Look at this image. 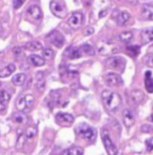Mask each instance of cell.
<instances>
[{"label":"cell","instance_id":"obj_7","mask_svg":"<svg viewBox=\"0 0 153 155\" xmlns=\"http://www.w3.org/2000/svg\"><path fill=\"white\" fill-rule=\"evenodd\" d=\"M50 10L54 15L59 18H64L67 15V8L65 3L61 1H52L50 2Z\"/></svg>","mask_w":153,"mask_h":155},{"label":"cell","instance_id":"obj_18","mask_svg":"<svg viewBox=\"0 0 153 155\" xmlns=\"http://www.w3.org/2000/svg\"><path fill=\"white\" fill-rule=\"evenodd\" d=\"M152 28H145L141 32V39L143 43L146 44L152 41Z\"/></svg>","mask_w":153,"mask_h":155},{"label":"cell","instance_id":"obj_25","mask_svg":"<svg viewBox=\"0 0 153 155\" xmlns=\"http://www.w3.org/2000/svg\"><path fill=\"white\" fill-rule=\"evenodd\" d=\"M62 155H83V149L80 147H73L65 150Z\"/></svg>","mask_w":153,"mask_h":155},{"label":"cell","instance_id":"obj_38","mask_svg":"<svg viewBox=\"0 0 153 155\" xmlns=\"http://www.w3.org/2000/svg\"><path fill=\"white\" fill-rule=\"evenodd\" d=\"M151 126L149 125H143L142 126V127H141V130H142V132H144V133H148V132L150 131V130H151Z\"/></svg>","mask_w":153,"mask_h":155},{"label":"cell","instance_id":"obj_24","mask_svg":"<svg viewBox=\"0 0 153 155\" xmlns=\"http://www.w3.org/2000/svg\"><path fill=\"white\" fill-rule=\"evenodd\" d=\"M141 15H142L143 19L151 20V18H152V7L148 5H144Z\"/></svg>","mask_w":153,"mask_h":155},{"label":"cell","instance_id":"obj_20","mask_svg":"<svg viewBox=\"0 0 153 155\" xmlns=\"http://www.w3.org/2000/svg\"><path fill=\"white\" fill-rule=\"evenodd\" d=\"M28 61L31 64H33L35 67L43 66L45 63V60L38 54H31V55H30L28 58Z\"/></svg>","mask_w":153,"mask_h":155},{"label":"cell","instance_id":"obj_13","mask_svg":"<svg viewBox=\"0 0 153 155\" xmlns=\"http://www.w3.org/2000/svg\"><path fill=\"white\" fill-rule=\"evenodd\" d=\"M131 15L127 12H121L117 17V24L120 27H124L127 25L131 20Z\"/></svg>","mask_w":153,"mask_h":155},{"label":"cell","instance_id":"obj_1","mask_svg":"<svg viewBox=\"0 0 153 155\" xmlns=\"http://www.w3.org/2000/svg\"><path fill=\"white\" fill-rule=\"evenodd\" d=\"M101 98L106 109L110 111H115L122 103L121 97L116 92L110 90H104L101 93Z\"/></svg>","mask_w":153,"mask_h":155},{"label":"cell","instance_id":"obj_16","mask_svg":"<svg viewBox=\"0 0 153 155\" xmlns=\"http://www.w3.org/2000/svg\"><path fill=\"white\" fill-rule=\"evenodd\" d=\"M27 13L35 20H39L42 18V11L40 8L36 5H30L27 8Z\"/></svg>","mask_w":153,"mask_h":155},{"label":"cell","instance_id":"obj_37","mask_svg":"<svg viewBox=\"0 0 153 155\" xmlns=\"http://www.w3.org/2000/svg\"><path fill=\"white\" fill-rule=\"evenodd\" d=\"M94 33V28L92 27H87L84 30L83 33H84L85 36H89V35H92Z\"/></svg>","mask_w":153,"mask_h":155},{"label":"cell","instance_id":"obj_35","mask_svg":"<svg viewBox=\"0 0 153 155\" xmlns=\"http://www.w3.org/2000/svg\"><path fill=\"white\" fill-rule=\"evenodd\" d=\"M145 146L148 151H151L152 150V139H148L145 141Z\"/></svg>","mask_w":153,"mask_h":155},{"label":"cell","instance_id":"obj_23","mask_svg":"<svg viewBox=\"0 0 153 155\" xmlns=\"http://www.w3.org/2000/svg\"><path fill=\"white\" fill-rule=\"evenodd\" d=\"M24 48L30 51H37L39 50H42V45L37 41H33L26 43Z\"/></svg>","mask_w":153,"mask_h":155},{"label":"cell","instance_id":"obj_22","mask_svg":"<svg viewBox=\"0 0 153 155\" xmlns=\"http://www.w3.org/2000/svg\"><path fill=\"white\" fill-rule=\"evenodd\" d=\"M145 89L150 93H152L153 83H152V73L151 71H146L145 74Z\"/></svg>","mask_w":153,"mask_h":155},{"label":"cell","instance_id":"obj_30","mask_svg":"<svg viewBox=\"0 0 153 155\" xmlns=\"http://www.w3.org/2000/svg\"><path fill=\"white\" fill-rule=\"evenodd\" d=\"M36 133H37V130H36V127L34 126H30L26 130L25 133V138L26 139H32L34 138V136H36Z\"/></svg>","mask_w":153,"mask_h":155},{"label":"cell","instance_id":"obj_12","mask_svg":"<svg viewBox=\"0 0 153 155\" xmlns=\"http://www.w3.org/2000/svg\"><path fill=\"white\" fill-rule=\"evenodd\" d=\"M123 121L126 127L130 128L135 123L134 113L130 109H125L123 112Z\"/></svg>","mask_w":153,"mask_h":155},{"label":"cell","instance_id":"obj_14","mask_svg":"<svg viewBox=\"0 0 153 155\" xmlns=\"http://www.w3.org/2000/svg\"><path fill=\"white\" fill-rule=\"evenodd\" d=\"M55 120L60 124H72L74 121V118L72 115L70 114L62 113V112L57 114Z\"/></svg>","mask_w":153,"mask_h":155},{"label":"cell","instance_id":"obj_9","mask_svg":"<svg viewBox=\"0 0 153 155\" xmlns=\"http://www.w3.org/2000/svg\"><path fill=\"white\" fill-rule=\"evenodd\" d=\"M83 16L80 12H74L72 14L71 18L68 19V24H69L71 28L77 30L80 28L81 25L83 24Z\"/></svg>","mask_w":153,"mask_h":155},{"label":"cell","instance_id":"obj_27","mask_svg":"<svg viewBox=\"0 0 153 155\" xmlns=\"http://www.w3.org/2000/svg\"><path fill=\"white\" fill-rule=\"evenodd\" d=\"M12 83L15 85V86H22L24 83H25L26 80V75L24 74H15L13 77H12Z\"/></svg>","mask_w":153,"mask_h":155},{"label":"cell","instance_id":"obj_8","mask_svg":"<svg viewBox=\"0 0 153 155\" xmlns=\"http://www.w3.org/2000/svg\"><path fill=\"white\" fill-rule=\"evenodd\" d=\"M47 40L57 48H62L65 43V38L63 35L58 30H53L47 36Z\"/></svg>","mask_w":153,"mask_h":155},{"label":"cell","instance_id":"obj_6","mask_svg":"<svg viewBox=\"0 0 153 155\" xmlns=\"http://www.w3.org/2000/svg\"><path fill=\"white\" fill-rule=\"evenodd\" d=\"M101 139L108 155H118V149L111 139L109 133L107 130H104L101 132Z\"/></svg>","mask_w":153,"mask_h":155},{"label":"cell","instance_id":"obj_32","mask_svg":"<svg viewBox=\"0 0 153 155\" xmlns=\"http://www.w3.org/2000/svg\"><path fill=\"white\" fill-rule=\"evenodd\" d=\"M82 50L84 53L89 54V55H94L95 54V50L89 44H83L82 45Z\"/></svg>","mask_w":153,"mask_h":155},{"label":"cell","instance_id":"obj_29","mask_svg":"<svg viewBox=\"0 0 153 155\" xmlns=\"http://www.w3.org/2000/svg\"><path fill=\"white\" fill-rule=\"evenodd\" d=\"M13 120L15 123L18 124H26L28 120L27 117L22 112H18V113L14 114Z\"/></svg>","mask_w":153,"mask_h":155},{"label":"cell","instance_id":"obj_21","mask_svg":"<svg viewBox=\"0 0 153 155\" xmlns=\"http://www.w3.org/2000/svg\"><path fill=\"white\" fill-rule=\"evenodd\" d=\"M15 69H16V67L13 64H11L5 67L4 68H2V69H0V78L9 77L11 74L15 72Z\"/></svg>","mask_w":153,"mask_h":155},{"label":"cell","instance_id":"obj_19","mask_svg":"<svg viewBox=\"0 0 153 155\" xmlns=\"http://www.w3.org/2000/svg\"><path fill=\"white\" fill-rule=\"evenodd\" d=\"M36 88L38 89V90L42 92L45 89V76H44L43 72H39L36 74Z\"/></svg>","mask_w":153,"mask_h":155},{"label":"cell","instance_id":"obj_3","mask_svg":"<svg viewBox=\"0 0 153 155\" xmlns=\"http://www.w3.org/2000/svg\"><path fill=\"white\" fill-rule=\"evenodd\" d=\"M98 52L102 55H108L118 52L119 47L113 41L102 40L98 44Z\"/></svg>","mask_w":153,"mask_h":155},{"label":"cell","instance_id":"obj_36","mask_svg":"<svg viewBox=\"0 0 153 155\" xmlns=\"http://www.w3.org/2000/svg\"><path fill=\"white\" fill-rule=\"evenodd\" d=\"M24 4V2L20 1V0H15L13 2V7L15 9H18Z\"/></svg>","mask_w":153,"mask_h":155},{"label":"cell","instance_id":"obj_15","mask_svg":"<svg viewBox=\"0 0 153 155\" xmlns=\"http://www.w3.org/2000/svg\"><path fill=\"white\" fill-rule=\"evenodd\" d=\"M11 96L6 91L0 90V112L5 110Z\"/></svg>","mask_w":153,"mask_h":155},{"label":"cell","instance_id":"obj_10","mask_svg":"<svg viewBox=\"0 0 153 155\" xmlns=\"http://www.w3.org/2000/svg\"><path fill=\"white\" fill-rule=\"evenodd\" d=\"M105 81L109 86H122L124 83V81L120 75L115 73H110L105 76Z\"/></svg>","mask_w":153,"mask_h":155},{"label":"cell","instance_id":"obj_26","mask_svg":"<svg viewBox=\"0 0 153 155\" xmlns=\"http://www.w3.org/2000/svg\"><path fill=\"white\" fill-rule=\"evenodd\" d=\"M61 98H62V96H61V94L58 92H56V91L53 92L52 91L49 95V104H52L54 107V106L60 104Z\"/></svg>","mask_w":153,"mask_h":155},{"label":"cell","instance_id":"obj_2","mask_svg":"<svg viewBox=\"0 0 153 155\" xmlns=\"http://www.w3.org/2000/svg\"><path fill=\"white\" fill-rule=\"evenodd\" d=\"M76 132L83 139L93 141L96 136V130L88 124L82 123L76 127Z\"/></svg>","mask_w":153,"mask_h":155},{"label":"cell","instance_id":"obj_39","mask_svg":"<svg viewBox=\"0 0 153 155\" xmlns=\"http://www.w3.org/2000/svg\"><path fill=\"white\" fill-rule=\"evenodd\" d=\"M106 14H107L106 10H101V12H99V15H98V16H99V18H103V17L105 16Z\"/></svg>","mask_w":153,"mask_h":155},{"label":"cell","instance_id":"obj_28","mask_svg":"<svg viewBox=\"0 0 153 155\" xmlns=\"http://www.w3.org/2000/svg\"><path fill=\"white\" fill-rule=\"evenodd\" d=\"M119 39L123 42L128 43L133 39V34L131 31H124L122 32L119 35Z\"/></svg>","mask_w":153,"mask_h":155},{"label":"cell","instance_id":"obj_33","mask_svg":"<svg viewBox=\"0 0 153 155\" xmlns=\"http://www.w3.org/2000/svg\"><path fill=\"white\" fill-rule=\"evenodd\" d=\"M127 48V50H128L129 53H130L131 55L136 56L139 53V46H137V45H132V46H128Z\"/></svg>","mask_w":153,"mask_h":155},{"label":"cell","instance_id":"obj_17","mask_svg":"<svg viewBox=\"0 0 153 155\" xmlns=\"http://www.w3.org/2000/svg\"><path fill=\"white\" fill-rule=\"evenodd\" d=\"M65 54L70 59H77L81 57V51L77 47L71 46L65 51Z\"/></svg>","mask_w":153,"mask_h":155},{"label":"cell","instance_id":"obj_4","mask_svg":"<svg viewBox=\"0 0 153 155\" xmlns=\"http://www.w3.org/2000/svg\"><path fill=\"white\" fill-rule=\"evenodd\" d=\"M127 61L125 58L121 56H114L108 58L106 61V66L109 69L122 72L124 71Z\"/></svg>","mask_w":153,"mask_h":155},{"label":"cell","instance_id":"obj_11","mask_svg":"<svg viewBox=\"0 0 153 155\" xmlns=\"http://www.w3.org/2000/svg\"><path fill=\"white\" fill-rule=\"evenodd\" d=\"M145 94L139 89L133 90L129 95V102L133 105H139L145 98Z\"/></svg>","mask_w":153,"mask_h":155},{"label":"cell","instance_id":"obj_34","mask_svg":"<svg viewBox=\"0 0 153 155\" xmlns=\"http://www.w3.org/2000/svg\"><path fill=\"white\" fill-rule=\"evenodd\" d=\"M42 56L46 59H50L53 56V51L50 48H44L42 49Z\"/></svg>","mask_w":153,"mask_h":155},{"label":"cell","instance_id":"obj_5","mask_svg":"<svg viewBox=\"0 0 153 155\" xmlns=\"http://www.w3.org/2000/svg\"><path fill=\"white\" fill-rule=\"evenodd\" d=\"M34 103V98L32 95H25L18 98L16 102V107L20 112L25 113L29 111Z\"/></svg>","mask_w":153,"mask_h":155},{"label":"cell","instance_id":"obj_31","mask_svg":"<svg viewBox=\"0 0 153 155\" xmlns=\"http://www.w3.org/2000/svg\"><path fill=\"white\" fill-rule=\"evenodd\" d=\"M26 138L25 136L23 134V133H18V140H17L16 142V148L17 149H21V148H23L24 143H25Z\"/></svg>","mask_w":153,"mask_h":155}]
</instances>
